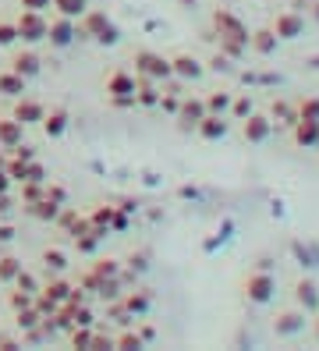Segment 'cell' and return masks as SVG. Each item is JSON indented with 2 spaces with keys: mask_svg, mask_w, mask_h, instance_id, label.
Wrapping results in <instances>:
<instances>
[{
  "mask_svg": "<svg viewBox=\"0 0 319 351\" xmlns=\"http://www.w3.org/2000/svg\"><path fill=\"white\" fill-rule=\"evenodd\" d=\"M25 86H29V78H21L18 71H0V96H8V99H18V96H25Z\"/></svg>",
  "mask_w": 319,
  "mask_h": 351,
  "instance_id": "cell-23",
  "label": "cell"
},
{
  "mask_svg": "<svg viewBox=\"0 0 319 351\" xmlns=\"http://www.w3.org/2000/svg\"><path fill=\"white\" fill-rule=\"evenodd\" d=\"M142 334H135V330H124V334L114 337V348H142Z\"/></svg>",
  "mask_w": 319,
  "mask_h": 351,
  "instance_id": "cell-36",
  "label": "cell"
},
{
  "mask_svg": "<svg viewBox=\"0 0 319 351\" xmlns=\"http://www.w3.org/2000/svg\"><path fill=\"white\" fill-rule=\"evenodd\" d=\"M25 213L29 217H36L39 223H54L57 220V213H60V202H54V199H36V202H25Z\"/></svg>",
  "mask_w": 319,
  "mask_h": 351,
  "instance_id": "cell-20",
  "label": "cell"
},
{
  "mask_svg": "<svg viewBox=\"0 0 319 351\" xmlns=\"http://www.w3.org/2000/svg\"><path fill=\"white\" fill-rule=\"evenodd\" d=\"M78 36L93 39V43H99V47H117L121 43L117 22H114V18H106V11H93V8L78 18Z\"/></svg>",
  "mask_w": 319,
  "mask_h": 351,
  "instance_id": "cell-1",
  "label": "cell"
},
{
  "mask_svg": "<svg viewBox=\"0 0 319 351\" xmlns=\"http://www.w3.org/2000/svg\"><path fill=\"white\" fill-rule=\"evenodd\" d=\"M305 330V308H284V313L273 316V334L276 337H298Z\"/></svg>",
  "mask_w": 319,
  "mask_h": 351,
  "instance_id": "cell-10",
  "label": "cell"
},
{
  "mask_svg": "<svg viewBox=\"0 0 319 351\" xmlns=\"http://www.w3.org/2000/svg\"><path fill=\"white\" fill-rule=\"evenodd\" d=\"M227 114H231V117H238V121H245V117L252 114V96H234Z\"/></svg>",
  "mask_w": 319,
  "mask_h": 351,
  "instance_id": "cell-33",
  "label": "cell"
},
{
  "mask_svg": "<svg viewBox=\"0 0 319 351\" xmlns=\"http://www.w3.org/2000/svg\"><path fill=\"white\" fill-rule=\"evenodd\" d=\"M21 270H25V266H21V259L18 256H0V284H4V287H11L14 284V277L21 274Z\"/></svg>",
  "mask_w": 319,
  "mask_h": 351,
  "instance_id": "cell-28",
  "label": "cell"
},
{
  "mask_svg": "<svg viewBox=\"0 0 319 351\" xmlns=\"http://www.w3.org/2000/svg\"><path fill=\"white\" fill-rule=\"evenodd\" d=\"M14 43H18L14 22H0V50H4V47H14Z\"/></svg>",
  "mask_w": 319,
  "mask_h": 351,
  "instance_id": "cell-38",
  "label": "cell"
},
{
  "mask_svg": "<svg viewBox=\"0 0 319 351\" xmlns=\"http://www.w3.org/2000/svg\"><path fill=\"white\" fill-rule=\"evenodd\" d=\"M128 223H132V220H128V213H124V210H114V220H110V231H128Z\"/></svg>",
  "mask_w": 319,
  "mask_h": 351,
  "instance_id": "cell-43",
  "label": "cell"
},
{
  "mask_svg": "<svg viewBox=\"0 0 319 351\" xmlns=\"http://www.w3.org/2000/svg\"><path fill=\"white\" fill-rule=\"evenodd\" d=\"M25 142V125H21L18 117H0V149H14V146H21Z\"/></svg>",
  "mask_w": 319,
  "mask_h": 351,
  "instance_id": "cell-16",
  "label": "cell"
},
{
  "mask_svg": "<svg viewBox=\"0 0 319 351\" xmlns=\"http://www.w3.org/2000/svg\"><path fill=\"white\" fill-rule=\"evenodd\" d=\"M54 11L64 14V18H75V22H78V18L89 11V0H54Z\"/></svg>",
  "mask_w": 319,
  "mask_h": 351,
  "instance_id": "cell-29",
  "label": "cell"
},
{
  "mask_svg": "<svg viewBox=\"0 0 319 351\" xmlns=\"http://www.w3.org/2000/svg\"><path fill=\"white\" fill-rule=\"evenodd\" d=\"M39 295H47L50 302H57V305H60L64 298H68V295H71V284H68V280H64V277L57 274V277H50L47 284H43V287H39Z\"/></svg>",
  "mask_w": 319,
  "mask_h": 351,
  "instance_id": "cell-26",
  "label": "cell"
},
{
  "mask_svg": "<svg viewBox=\"0 0 319 351\" xmlns=\"http://www.w3.org/2000/svg\"><path fill=\"white\" fill-rule=\"evenodd\" d=\"M206 114H209V110H206V99L181 96V107H178L174 121H178V128H181V132H196V128H199V121H202Z\"/></svg>",
  "mask_w": 319,
  "mask_h": 351,
  "instance_id": "cell-8",
  "label": "cell"
},
{
  "mask_svg": "<svg viewBox=\"0 0 319 351\" xmlns=\"http://www.w3.org/2000/svg\"><path fill=\"white\" fill-rule=\"evenodd\" d=\"M270 121H273V125H281V128H291L298 121V107L287 103V99H273L270 103Z\"/></svg>",
  "mask_w": 319,
  "mask_h": 351,
  "instance_id": "cell-22",
  "label": "cell"
},
{
  "mask_svg": "<svg viewBox=\"0 0 319 351\" xmlns=\"http://www.w3.org/2000/svg\"><path fill=\"white\" fill-rule=\"evenodd\" d=\"M132 64H135V75L139 78H153V82H160V86L174 78V71H170V57H163L156 50H135Z\"/></svg>",
  "mask_w": 319,
  "mask_h": 351,
  "instance_id": "cell-4",
  "label": "cell"
},
{
  "mask_svg": "<svg viewBox=\"0 0 319 351\" xmlns=\"http://www.w3.org/2000/svg\"><path fill=\"white\" fill-rule=\"evenodd\" d=\"M68 125H71V114L64 107H50L47 114H43V121H39V128L47 132L50 138H60L64 132H68Z\"/></svg>",
  "mask_w": 319,
  "mask_h": 351,
  "instance_id": "cell-17",
  "label": "cell"
},
{
  "mask_svg": "<svg viewBox=\"0 0 319 351\" xmlns=\"http://www.w3.org/2000/svg\"><path fill=\"white\" fill-rule=\"evenodd\" d=\"M39 263H43V270H47L50 277H57V274H64V270H68V256H64L60 249H43Z\"/></svg>",
  "mask_w": 319,
  "mask_h": 351,
  "instance_id": "cell-25",
  "label": "cell"
},
{
  "mask_svg": "<svg viewBox=\"0 0 319 351\" xmlns=\"http://www.w3.org/2000/svg\"><path fill=\"white\" fill-rule=\"evenodd\" d=\"M18 8L21 11H50L54 0H18Z\"/></svg>",
  "mask_w": 319,
  "mask_h": 351,
  "instance_id": "cell-41",
  "label": "cell"
},
{
  "mask_svg": "<svg viewBox=\"0 0 319 351\" xmlns=\"http://www.w3.org/2000/svg\"><path fill=\"white\" fill-rule=\"evenodd\" d=\"M270 29L276 32V39H281V43H291V39L305 36V14H298V11H276V18H273Z\"/></svg>",
  "mask_w": 319,
  "mask_h": 351,
  "instance_id": "cell-7",
  "label": "cell"
},
{
  "mask_svg": "<svg viewBox=\"0 0 319 351\" xmlns=\"http://www.w3.org/2000/svg\"><path fill=\"white\" fill-rule=\"evenodd\" d=\"M121 305H124V313H128V316H142L145 308H149V295H142V291H128V295L121 298Z\"/></svg>",
  "mask_w": 319,
  "mask_h": 351,
  "instance_id": "cell-30",
  "label": "cell"
},
{
  "mask_svg": "<svg viewBox=\"0 0 319 351\" xmlns=\"http://www.w3.org/2000/svg\"><path fill=\"white\" fill-rule=\"evenodd\" d=\"M93 274H96V280H99V287H103V280H114V277H121V259L99 256V259L93 263Z\"/></svg>",
  "mask_w": 319,
  "mask_h": 351,
  "instance_id": "cell-27",
  "label": "cell"
},
{
  "mask_svg": "<svg viewBox=\"0 0 319 351\" xmlns=\"http://www.w3.org/2000/svg\"><path fill=\"white\" fill-rule=\"evenodd\" d=\"M145 259H149L145 252H132V256H128V266H132V270H135V274H142V270H145V266H149Z\"/></svg>",
  "mask_w": 319,
  "mask_h": 351,
  "instance_id": "cell-42",
  "label": "cell"
},
{
  "mask_svg": "<svg viewBox=\"0 0 319 351\" xmlns=\"http://www.w3.org/2000/svg\"><path fill=\"white\" fill-rule=\"evenodd\" d=\"M241 135H245V142H252V146H263V142H270V135H273V121H270V114H248L245 117V125H241Z\"/></svg>",
  "mask_w": 319,
  "mask_h": 351,
  "instance_id": "cell-11",
  "label": "cell"
},
{
  "mask_svg": "<svg viewBox=\"0 0 319 351\" xmlns=\"http://www.w3.org/2000/svg\"><path fill=\"white\" fill-rule=\"evenodd\" d=\"M231 99H234L231 93H209L206 96V110L209 114H227L231 110Z\"/></svg>",
  "mask_w": 319,
  "mask_h": 351,
  "instance_id": "cell-31",
  "label": "cell"
},
{
  "mask_svg": "<svg viewBox=\"0 0 319 351\" xmlns=\"http://www.w3.org/2000/svg\"><path fill=\"white\" fill-rule=\"evenodd\" d=\"M170 71H174L178 82H199L206 75V64L199 57H191V53H174L170 57Z\"/></svg>",
  "mask_w": 319,
  "mask_h": 351,
  "instance_id": "cell-12",
  "label": "cell"
},
{
  "mask_svg": "<svg viewBox=\"0 0 319 351\" xmlns=\"http://www.w3.org/2000/svg\"><path fill=\"white\" fill-rule=\"evenodd\" d=\"M276 43H281V39H276L273 29H255L252 39H248V50H255L259 57H270V53H276Z\"/></svg>",
  "mask_w": 319,
  "mask_h": 351,
  "instance_id": "cell-21",
  "label": "cell"
},
{
  "mask_svg": "<svg viewBox=\"0 0 319 351\" xmlns=\"http://www.w3.org/2000/svg\"><path fill=\"white\" fill-rule=\"evenodd\" d=\"M291 138L298 149H316L319 146V121H309V117H298L291 125Z\"/></svg>",
  "mask_w": 319,
  "mask_h": 351,
  "instance_id": "cell-15",
  "label": "cell"
},
{
  "mask_svg": "<svg viewBox=\"0 0 319 351\" xmlns=\"http://www.w3.org/2000/svg\"><path fill=\"white\" fill-rule=\"evenodd\" d=\"M25 181H47V167H43L36 156L25 163Z\"/></svg>",
  "mask_w": 319,
  "mask_h": 351,
  "instance_id": "cell-39",
  "label": "cell"
},
{
  "mask_svg": "<svg viewBox=\"0 0 319 351\" xmlns=\"http://www.w3.org/2000/svg\"><path fill=\"white\" fill-rule=\"evenodd\" d=\"M11 184H14V181L8 178V171H4V167H0V192H11Z\"/></svg>",
  "mask_w": 319,
  "mask_h": 351,
  "instance_id": "cell-48",
  "label": "cell"
},
{
  "mask_svg": "<svg viewBox=\"0 0 319 351\" xmlns=\"http://www.w3.org/2000/svg\"><path fill=\"white\" fill-rule=\"evenodd\" d=\"M298 107V117H309V121H319V96H305L294 103Z\"/></svg>",
  "mask_w": 319,
  "mask_h": 351,
  "instance_id": "cell-32",
  "label": "cell"
},
{
  "mask_svg": "<svg viewBox=\"0 0 319 351\" xmlns=\"http://www.w3.org/2000/svg\"><path fill=\"white\" fill-rule=\"evenodd\" d=\"M14 29H18V39L25 47H36V43H47V32H50V18L47 11H21L14 18Z\"/></svg>",
  "mask_w": 319,
  "mask_h": 351,
  "instance_id": "cell-5",
  "label": "cell"
},
{
  "mask_svg": "<svg viewBox=\"0 0 319 351\" xmlns=\"http://www.w3.org/2000/svg\"><path fill=\"white\" fill-rule=\"evenodd\" d=\"M32 302H36V295L21 291V287H14V291L8 295V305H11V313H14V308H25V305H32Z\"/></svg>",
  "mask_w": 319,
  "mask_h": 351,
  "instance_id": "cell-37",
  "label": "cell"
},
{
  "mask_svg": "<svg viewBox=\"0 0 319 351\" xmlns=\"http://www.w3.org/2000/svg\"><path fill=\"white\" fill-rule=\"evenodd\" d=\"M11 71H18L21 78H36V75L43 71V60H39L36 50H18V53L11 57Z\"/></svg>",
  "mask_w": 319,
  "mask_h": 351,
  "instance_id": "cell-19",
  "label": "cell"
},
{
  "mask_svg": "<svg viewBox=\"0 0 319 351\" xmlns=\"http://www.w3.org/2000/svg\"><path fill=\"white\" fill-rule=\"evenodd\" d=\"M213 29H217V39H238V43H248L252 32L231 8H217L213 11Z\"/></svg>",
  "mask_w": 319,
  "mask_h": 351,
  "instance_id": "cell-6",
  "label": "cell"
},
{
  "mask_svg": "<svg viewBox=\"0 0 319 351\" xmlns=\"http://www.w3.org/2000/svg\"><path fill=\"white\" fill-rule=\"evenodd\" d=\"M160 82H153V78H139V86H135V103L139 107H156L160 103Z\"/></svg>",
  "mask_w": 319,
  "mask_h": 351,
  "instance_id": "cell-24",
  "label": "cell"
},
{
  "mask_svg": "<svg viewBox=\"0 0 319 351\" xmlns=\"http://www.w3.org/2000/svg\"><path fill=\"white\" fill-rule=\"evenodd\" d=\"M11 210V192H0V213Z\"/></svg>",
  "mask_w": 319,
  "mask_h": 351,
  "instance_id": "cell-49",
  "label": "cell"
},
{
  "mask_svg": "<svg viewBox=\"0 0 319 351\" xmlns=\"http://www.w3.org/2000/svg\"><path fill=\"white\" fill-rule=\"evenodd\" d=\"M47 199H54V202H60V206H64V199H68V195H64L60 184H50V181H47Z\"/></svg>",
  "mask_w": 319,
  "mask_h": 351,
  "instance_id": "cell-45",
  "label": "cell"
},
{
  "mask_svg": "<svg viewBox=\"0 0 319 351\" xmlns=\"http://www.w3.org/2000/svg\"><path fill=\"white\" fill-rule=\"evenodd\" d=\"M206 142H220L227 132H231V125H227V114H206L202 121H199V128H196Z\"/></svg>",
  "mask_w": 319,
  "mask_h": 351,
  "instance_id": "cell-18",
  "label": "cell"
},
{
  "mask_svg": "<svg viewBox=\"0 0 319 351\" xmlns=\"http://www.w3.org/2000/svg\"><path fill=\"white\" fill-rule=\"evenodd\" d=\"M241 298L248 305H270L276 298V277L270 270H248L241 280Z\"/></svg>",
  "mask_w": 319,
  "mask_h": 351,
  "instance_id": "cell-2",
  "label": "cell"
},
{
  "mask_svg": "<svg viewBox=\"0 0 319 351\" xmlns=\"http://www.w3.org/2000/svg\"><path fill=\"white\" fill-rule=\"evenodd\" d=\"M89 348H114V337H103V334H93V344Z\"/></svg>",
  "mask_w": 319,
  "mask_h": 351,
  "instance_id": "cell-47",
  "label": "cell"
},
{
  "mask_svg": "<svg viewBox=\"0 0 319 351\" xmlns=\"http://www.w3.org/2000/svg\"><path fill=\"white\" fill-rule=\"evenodd\" d=\"M135 86H139V75L124 71V68L110 71L106 82H103V89H106V96H110L114 107H135Z\"/></svg>",
  "mask_w": 319,
  "mask_h": 351,
  "instance_id": "cell-3",
  "label": "cell"
},
{
  "mask_svg": "<svg viewBox=\"0 0 319 351\" xmlns=\"http://www.w3.org/2000/svg\"><path fill=\"white\" fill-rule=\"evenodd\" d=\"M75 39H78V22H75V18H64V14L50 18V32H47V43L50 47L64 50V47H71Z\"/></svg>",
  "mask_w": 319,
  "mask_h": 351,
  "instance_id": "cell-9",
  "label": "cell"
},
{
  "mask_svg": "<svg viewBox=\"0 0 319 351\" xmlns=\"http://www.w3.org/2000/svg\"><path fill=\"white\" fill-rule=\"evenodd\" d=\"M316 319H312V337H316V344H319V313H312Z\"/></svg>",
  "mask_w": 319,
  "mask_h": 351,
  "instance_id": "cell-51",
  "label": "cell"
},
{
  "mask_svg": "<svg viewBox=\"0 0 319 351\" xmlns=\"http://www.w3.org/2000/svg\"><path fill=\"white\" fill-rule=\"evenodd\" d=\"M11 348H18V341H11V337H0V351H11Z\"/></svg>",
  "mask_w": 319,
  "mask_h": 351,
  "instance_id": "cell-50",
  "label": "cell"
},
{
  "mask_svg": "<svg viewBox=\"0 0 319 351\" xmlns=\"http://www.w3.org/2000/svg\"><path fill=\"white\" fill-rule=\"evenodd\" d=\"M8 241H14V227L11 223H0V245H8Z\"/></svg>",
  "mask_w": 319,
  "mask_h": 351,
  "instance_id": "cell-46",
  "label": "cell"
},
{
  "mask_svg": "<svg viewBox=\"0 0 319 351\" xmlns=\"http://www.w3.org/2000/svg\"><path fill=\"white\" fill-rule=\"evenodd\" d=\"M93 334H96L93 326H71V344L75 348H89L93 344Z\"/></svg>",
  "mask_w": 319,
  "mask_h": 351,
  "instance_id": "cell-35",
  "label": "cell"
},
{
  "mask_svg": "<svg viewBox=\"0 0 319 351\" xmlns=\"http://www.w3.org/2000/svg\"><path fill=\"white\" fill-rule=\"evenodd\" d=\"M75 323L71 326H93L96 319H93V313H89V308H85V305H75V316H71Z\"/></svg>",
  "mask_w": 319,
  "mask_h": 351,
  "instance_id": "cell-40",
  "label": "cell"
},
{
  "mask_svg": "<svg viewBox=\"0 0 319 351\" xmlns=\"http://www.w3.org/2000/svg\"><path fill=\"white\" fill-rule=\"evenodd\" d=\"M294 305L305 308V313H319V284L312 277H298L294 280Z\"/></svg>",
  "mask_w": 319,
  "mask_h": 351,
  "instance_id": "cell-13",
  "label": "cell"
},
{
  "mask_svg": "<svg viewBox=\"0 0 319 351\" xmlns=\"http://www.w3.org/2000/svg\"><path fill=\"white\" fill-rule=\"evenodd\" d=\"M209 68H213V71H231V57H224V53H217V57H213V60H209Z\"/></svg>",
  "mask_w": 319,
  "mask_h": 351,
  "instance_id": "cell-44",
  "label": "cell"
},
{
  "mask_svg": "<svg viewBox=\"0 0 319 351\" xmlns=\"http://www.w3.org/2000/svg\"><path fill=\"white\" fill-rule=\"evenodd\" d=\"M43 114H47V103H39V99H32V96H18V99H14V110H11V117H18L25 128H29V125H39Z\"/></svg>",
  "mask_w": 319,
  "mask_h": 351,
  "instance_id": "cell-14",
  "label": "cell"
},
{
  "mask_svg": "<svg viewBox=\"0 0 319 351\" xmlns=\"http://www.w3.org/2000/svg\"><path fill=\"white\" fill-rule=\"evenodd\" d=\"M11 287H21V291H29V295H39V287H43V284H39L29 270H21V274L14 277V284H11Z\"/></svg>",
  "mask_w": 319,
  "mask_h": 351,
  "instance_id": "cell-34",
  "label": "cell"
}]
</instances>
